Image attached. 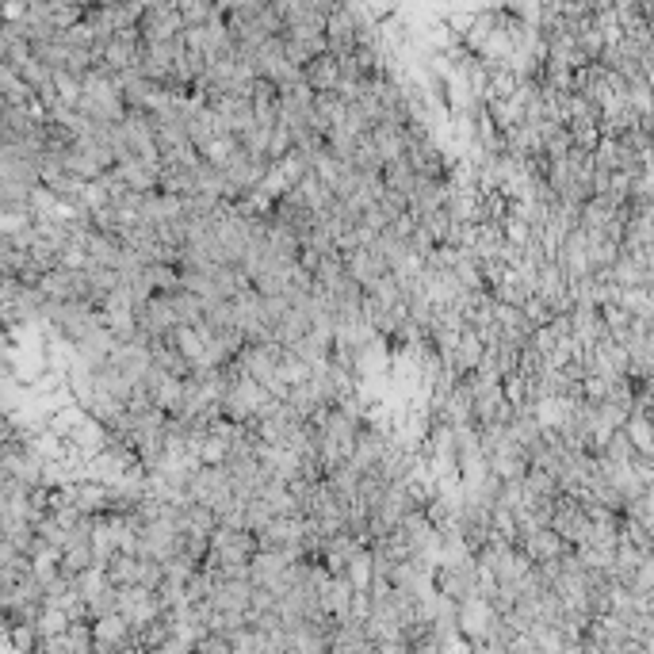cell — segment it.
I'll return each instance as SVG.
<instances>
[{"label":"cell","instance_id":"1","mask_svg":"<svg viewBox=\"0 0 654 654\" xmlns=\"http://www.w3.org/2000/svg\"><path fill=\"white\" fill-rule=\"evenodd\" d=\"M138 35H142V43H173V39H180L184 23H180L176 4H150V8H142Z\"/></svg>","mask_w":654,"mask_h":654},{"label":"cell","instance_id":"2","mask_svg":"<svg viewBox=\"0 0 654 654\" xmlns=\"http://www.w3.org/2000/svg\"><path fill=\"white\" fill-rule=\"evenodd\" d=\"M134 326L146 341H165L176 329L173 306H169V295H150L146 303L134 310Z\"/></svg>","mask_w":654,"mask_h":654},{"label":"cell","instance_id":"3","mask_svg":"<svg viewBox=\"0 0 654 654\" xmlns=\"http://www.w3.org/2000/svg\"><path fill=\"white\" fill-rule=\"evenodd\" d=\"M517 551H521L532 567H540V563H551V559H563L570 547L551 528H536V532H528V536L517 540Z\"/></svg>","mask_w":654,"mask_h":654},{"label":"cell","instance_id":"4","mask_svg":"<svg viewBox=\"0 0 654 654\" xmlns=\"http://www.w3.org/2000/svg\"><path fill=\"white\" fill-rule=\"evenodd\" d=\"M494 624H498V616H494V609H490L486 601H479V597L456 605V632L467 635L471 643H475V639H486Z\"/></svg>","mask_w":654,"mask_h":654},{"label":"cell","instance_id":"5","mask_svg":"<svg viewBox=\"0 0 654 654\" xmlns=\"http://www.w3.org/2000/svg\"><path fill=\"white\" fill-rule=\"evenodd\" d=\"M111 173H115V180H119L127 192H134V196H150V192H157V173H161V169H153L146 161L131 157V161H119Z\"/></svg>","mask_w":654,"mask_h":654},{"label":"cell","instance_id":"6","mask_svg":"<svg viewBox=\"0 0 654 654\" xmlns=\"http://www.w3.org/2000/svg\"><path fill=\"white\" fill-rule=\"evenodd\" d=\"M524 471H528V459H524V452L509 440L505 448H498L494 456H486V475L498 482H521Z\"/></svg>","mask_w":654,"mask_h":654},{"label":"cell","instance_id":"7","mask_svg":"<svg viewBox=\"0 0 654 654\" xmlns=\"http://www.w3.org/2000/svg\"><path fill=\"white\" fill-rule=\"evenodd\" d=\"M287 567H291V563H287L280 551H257V555L249 559V586L272 593V586L284 578Z\"/></svg>","mask_w":654,"mask_h":654},{"label":"cell","instance_id":"8","mask_svg":"<svg viewBox=\"0 0 654 654\" xmlns=\"http://www.w3.org/2000/svg\"><path fill=\"white\" fill-rule=\"evenodd\" d=\"M303 81L314 96H326V92H337L341 85V69H337V58L329 54H318L310 66H303Z\"/></svg>","mask_w":654,"mask_h":654},{"label":"cell","instance_id":"9","mask_svg":"<svg viewBox=\"0 0 654 654\" xmlns=\"http://www.w3.org/2000/svg\"><path fill=\"white\" fill-rule=\"evenodd\" d=\"M371 146L379 153V161L383 165H391V161H402L406 157V146H410V138L406 131H398V127H387V123H379V127H371Z\"/></svg>","mask_w":654,"mask_h":654},{"label":"cell","instance_id":"10","mask_svg":"<svg viewBox=\"0 0 654 654\" xmlns=\"http://www.w3.org/2000/svg\"><path fill=\"white\" fill-rule=\"evenodd\" d=\"M364 647H368V639H364V628L356 620L333 624V632L326 639V654H360Z\"/></svg>","mask_w":654,"mask_h":654},{"label":"cell","instance_id":"11","mask_svg":"<svg viewBox=\"0 0 654 654\" xmlns=\"http://www.w3.org/2000/svg\"><path fill=\"white\" fill-rule=\"evenodd\" d=\"M482 341H479V333L467 326L463 333H459V341H456V356H452V371H456L459 379L463 375H471V371L479 368V360H482Z\"/></svg>","mask_w":654,"mask_h":654},{"label":"cell","instance_id":"12","mask_svg":"<svg viewBox=\"0 0 654 654\" xmlns=\"http://www.w3.org/2000/svg\"><path fill=\"white\" fill-rule=\"evenodd\" d=\"M624 436H628V444L635 448V456H639V459H651V456H654L651 417L628 414V421H624Z\"/></svg>","mask_w":654,"mask_h":654},{"label":"cell","instance_id":"13","mask_svg":"<svg viewBox=\"0 0 654 654\" xmlns=\"http://www.w3.org/2000/svg\"><path fill=\"white\" fill-rule=\"evenodd\" d=\"M379 180H383V188H387V192H394V196H402V199H410L417 176H414V169L406 165V157H402V161H391V165H383Z\"/></svg>","mask_w":654,"mask_h":654},{"label":"cell","instance_id":"14","mask_svg":"<svg viewBox=\"0 0 654 654\" xmlns=\"http://www.w3.org/2000/svg\"><path fill=\"white\" fill-rule=\"evenodd\" d=\"M169 306H173L176 326H188V329L203 326V303H199L196 295H188V291L176 287L173 295H169Z\"/></svg>","mask_w":654,"mask_h":654},{"label":"cell","instance_id":"15","mask_svg":"<svg viewBox=\"0 0 654 654\" xmlns=\"http://www.w3.org/2000/svg\"><path fill=\"white\" fill-rule=\"evenodd\" d=\"M138 570H142V563H138L134 555H111L108 567H104V578H108L115 589L138 586Z\"/></svg>","mask_w":654,"mask_h":654},{"label":"cell","instance_id":"16","mask_svg":"<svg viewBox=\"0 0 654 654\" xmlns=\"http://www.w3.org/2000/svg\"><path fill=\"white\" fill-rule=\"evenodd\" d=\"M31 632L39 639H58V635L69 632V616L62 609H54V605H43L39 616H35V624H31Z\"/></svg>","mask_w":654,"mask_h":654},{"label":"cell","instance_id":"17","mask_svg":"<svg viewBox=\"0 0 654 654\" xmlns=\"http://www.w3.org/2000/svg\"><path fill=\"white\" fill-rule=\"evenodd\" d=\"M234 150H238V138H230V134H226V138H215L211 146H203V150H199V161L222 173V169H226V161L234 157Z\"/></svg>","mask_w":654,"mask_h":654},{"label":"cell","instance_id":"18","mask_svg":"<svg viewBox=\"0 0 654 654\" xmlns=\"http://www.w3.org/2000/svg\"><path fill=\"white\" fill-rule=\"evenodd\" d=\"M176 12H180V23H184V27H199V23L211 20L218 8L215 4H207V0H196V4L188 0V4H176Z\"/></svg>","mask_w":654,"mask_h":654},{"label":"cell","instance_id":"19","mask_svg":"<svg viewBox=\"0 0 654 654\" xmlns=\"http://www.w3.org/2000/svg\"><path fill=\"white\" fill-rule=\"evenodd\" d=\"M287 153H291V131L287 127H272V138H268V161L276 165V161H284Z\"/></svg>","mask_w":654,"mask_h":654},{"label":"cell","instance_id":"20","mask_svg":"<svg viewBox=\"0 0 654 654\" xmlns=\"http://www.w3.org/2000/svg\"><path fill=\"white\" fill-rule=\"evenodd\" d=\"M375 651L379 654H410V639L402 635V639H391V643H375Z\"/></svg>","mask_w":654,"mask_h":654},{"label":"cell","instance_id":"21","mask_svg":"<svg viewBox=\"0 0 654 654\" xmlns=\"http://www.w3.org/2000/svg\"><path fill=\"white\" fill-rule=\"evenodd\" d=\"M16 559H23V555H20V551H16L12 544H8L4 536H0V570H8L12 563H16Z\"/></svg>","mask_w":654,"mask_h":654}]
</instances>
